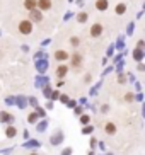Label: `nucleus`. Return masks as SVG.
Listing matches in <instances>:
<instances>
[{
  "instance_id": "f257e3e1",
  "label": "nucleus",
  "mask_w": 145,
  "mask_h": 155,
  "mask_svg": "<svg viewBox=\"0 0 145 155\" xmlns=\"http://www.w3.org/2000/svg\"><path fill=\"white\" fill-rule=\"evenodd\" d=\"M17 29H19V32H21V34L29 36V34L32 32V22L29 21V19H24V21H21V22H19Z\"/></svg>"
},
{
  "instance_id": "f03ea898",
  "label": "nucleus",
  "mask_w": 145,
  "mask_h": 155,
  "mask_svg": "<svg viewBox=\"0 0 145 155\" xmlns=\"http://www.w3.org/2000/svg\"><path fill=\"white\" fill-rule=\"evenodd\" d=\"M63 140H65V133L62 131V130H56L55 135L50 138V145L56 147V145H60V143H63Z\"/></svg>"
},
{
  "instance_id": "7ed1b4c3",
  "label": "nucleus",
  "mask_w": 145,
  "mask_h": 155,
  "mask_svg": "<svg viewBox=\"0 0 145 155\" xmlns=\"http://www.w3.org/2000/svg\"><path fill=\"white\" fill-rule=\"evenodd\" d=\"M34 65H36V70H38V73H39V75H43V73L48 70V67H50V65H48V60H46V58L34 60Z\"/></svg>"
},
{
  "instance_id": "20e7f679",
  "label": "nucleus",
  "mask_w": 145,
  "mask_h": 155,
  "mask_svg": "<svg viewBox=\"0 0 145 155\" xmlns=\"http://www.w3.org/2000/svg\"><path fill=\"white\" fill-rule=\"evenodd\" d=\"M29 21H31V22H41V21H43V12H41L38 7L29 10Z\"/></svg>"
},
{
  "instance_id": "39448f33",
  "label": "nucleus",
  "mask_w": 145,
  "mask_h": 155,
  "mask_svg": "<svg viewBox=\"0 0 145 155\" xmlns=\"http://www.w3.org/2000/svg\"><path fill=\"white\" fill-rule=\"evenodd\" d=\"M53 56H55V60H56V61H60V63H63V61H67V60L70 58L68 51H65V50H56Z\"/></svg>"
},
{
  "instance_id": "423d86ee",
  "label": "nucleus",
  "mask_w": 145,
  "mask_h": 155,
  "mask_svg": "<svg viewBox=\"0 0 145 155\" xmlns=\"http://www.w3.org/2000/svg\"><path fill=\"white\" fill-rule=\"evenodd\" d=\"M104 32V28H103V24H99V22H96V24H92L91 26V36L92 38H99L101 34Z\"/></svg>"
},
{
  "instance_id": "0eeeda50",
  "label": "nucleus",
  "mask_w": 145,
  "mask_h": 155,
  "mask_svg": "<svg viewBox=\"0 0 145 155\" xmlns=\"http://www.w3.org/2000/svg\"><path fill=\"white\" fill-rule=\"evenodd\" d=\"M14 121H15V118H14L10 113H7V111H0V123H7V124H12Z\"/></svg>"
},
{
  "instance_id": "6e6552de",
  "label": "nucleus",
  "mask_w": 145,
  "mask_h": 155,
  "mask_svg": "<svg viewBox=\"0 0 145 155\" xmlns=\"http://www.w3.org/2000/svg\"><path fill=\"white\" fill-rule=\"evenodd\" d=\"M51 5H53V4H51V0H38L36 7L41 10V12H45V10H50L51 9Z\"/></svg>"
},
{
  "instance_id": "1a4fd4ad",
  "label": "nucleus",
  "mask_w": 145,
  "mask_h": 155,
  "mask_svg": "<svg viewBox=\"0 0 145 155\" xmlns=\"http://www.w3.org/2000/svg\"><path fill=\"white\" fill-rule=\"evenodd\" d=\"M96 9L99 12H106L109 9V2L108 0H96Z\"/></svg>"
},
{
  "instance_id": "9d476101",
  "label": "nucleus",
  "mask_w": 145,
  "mask_h": 155,
  "mask_svg": "<svg viewBox=\"0 0 145 155\" xmlns=\"http://www.w3.org/2000/svg\"><path fill=\"white\" fill-rule=\"evenodd\" d=\"M132 55H133V60L140 63V61H143V58H145V51H143V50H140V48H135Z\"/></svg>"
},
{
  "instance_id": "9b49d317",
  "label": "nucleus",
  "mask_w": 145,
  "mask_h": 155,
  "mask_svg": "<svg viewBox=\"0 0 145 155\" xmlns=\"http://www.w3.org/2000/svg\"><path fill=\"white\" fill-rule=\"evenodd\" d=\"M68 70H70V68H68L67 65L60 63V65H58V68H56V77H58V78H63L65 75L68 73Z\"/></svg>"
},
{
  "instance_id": "f8f14e48",
  "label": "nucleus",
  "mask_w": 145,
  "mask_h": 155,
  "mask_svg": "<svg viewBox=\"0 0 145 155\" xmlns=\"http://www.w3.org/2000/svg\"><path fill=\"white\" fill-rule=\"evenodd\" d=\"M15 104H17V107H21V109H26L27 107V97L15 96Z\"/></svg>"
},
{
  "instance_id": "ddd939ff",
  "label": "nucleus",
  "mask_w": 145,
  "mask_h": 155,
  "mask_svg": "<svg viewBox=\"0 0 145 155\" xmlns=\"http://www.w3.org/2000/svg\"><path fill=\"white\" fill-rule=\"evenodd\" d=\"M15 135H17V130H15L14 124H9V126L5 128V137L7 138H15Z\"/></svg>"
},
{
  "instance_id": "4468645a",
  "label": "nucleus",
  "mask_w": 145,
  "mask_h": 155,
  "mask_svg": "<svg viewBox=\"0 0 145 155\" xmlns=\"http://www.w3.org/2000/svg\"><path fill=\"white\" fill-rule=\"evenodd\" d=\"M104 131L108 133V135H116L118 128H116V124H114V123H106L104 124Z\"/></svg>"
},
{
  "instance_id": "2eb2a0df",
  "label": "nucleus",
  "mask_w": 145,
  "mask_h": 155,
  "mask_svg": "<svg viewBox=\"0 0 145 155\" xmlns=\"http://www.w3.org/2000/svg\"><path fill=\"white\" fill-rule=\"evenodd\" d=\"M70 58H72V65L75 67V68H79V67L82 65V55H79V53H73Z\"/></svg>"
},
{
  "instance_id": "dca6fc26",
  "label": "nucleus",
  "mask_w": 145,
  "mask_h": 155,
  "mask_svg": "<svg viewBox=\"0 0 145 155\" xmlns=\"http://www.w3.org/2000/svg\"><path fill=\"white\" fill-rule=\"evenodd\" d=\"M36 5H38V0H24V9L29 12V10L32 9H36Z\"/></svg>"
},
{
  "instance_id": "f3484780",
  "label": "nucleus",
  "mask_w": 145,
  "mask_h": 155,
  "mask_svg": "<svg viewBox=\"0 0 145 155\" xmlns=\"http://www.w3.org/2000/svg\"><path fill=\"white\" fill-rule=\"evenodd\" d=\"M114 12H116V15H123L125 12H126V4H123V2H120L116 7H114Z\"/></svg>"
},
{
  "instance_id": "a211bd4d",
  "label": "nucleus",
  "mask_w": 145,
  "mask_h": 155,
  "mask_svg": "<svg viewBox=\"0 0 145 155\" xmlns=\"http://www.w3.org/2000/svg\"><path fill=\"white\" fill-rule=\"evenodd\" d=\"M38 121H39V116L36 114V111L29 113V116H27V123H29V124H36Z\"/></svg>"
},
{
  "instance_id": "6ab92c4d",
  "label": "nucleus",
  "mask_w": 145,
  "mask_h": 155,
  "mask_svg": "<svg viewBox=\"0 0 145 155\" xmlns=\"http://www.w3.org/2000/svg\"><path fill=\"white\" fill-rule=\"evenodd\" d=\"M75 17H77V22L79 24H86L87 19H89V14H87V12H79Z\"/></svg>"
},
{
  "instance_id": "aec40b11",
  "label": "nucleus",
  "mask_w": 145,
  "mask_h": 155,
  "mask_svg": "<svg viewBox=\"0 0 145 155\" xmlns=\"http://www.w3.org/2000/svg\"><path fill=\"white\" fill-rule=\"evenodd\" d=\"M48 82H50V78H48V77H36L34 85H36V87H45Z\"/></svg>"
},
{
  "instance_id": "412c9836",
  "label": "nucleus",
  "mask_w": 145,
  "mask_h": 155,
  "mask_svg": "<svg viewBox=\"0 0 145 155\" xmlns=\"http://www.w3.org/2000/svg\"><path fill=\"white\" fill-rule=\"evenodd\" d=\"M39 145H41V143L38 140H29V141H26L22 147H24V148H39Z\"/></svg>"
},
{
  "instance_id": "4be33fe9",
  "label": "nucleus",
  "mask_w": 145,
  "mask_h": 155,
  "mask_svg": "<svg viewBox=\"0 0 145 155\" xmlns=\"http://www.w3.org/2000/svg\"><path fill=\"white\" fill-rule=\"evenodd\" d=\"M46 126H48V121H46V119H41V121H38V123H36V131L43 133L46 130Z\"/></svg>"
},
{
  "instance_id": "5701e85b",
  "label": "nucleus",
  "mask_w": 145,
  "mask_h": 155,
  "mask_svg": "<svg viewBox=\"0 0 145 155\" xmlns=\"http://www.w3.org/2000/svg\"><path fill=\"white\" fill-rule=\"evenodd\" d=\"M68 43H70L73 48H77V46L80 45V38H79V36H72L70 39H68Z\"/></svg>"
},
{
  "instance_id": "b1692460",
  "label": "nucleus",
  "mask_w": 145,
  "mask_h": 155,
  "mask_svg": "<svg viewBox=\"0 0 145 155\" xmlns=\"http://www.w3.org/2000/svg\"><path fill=\"white\" fill-rule=\"evenodd\" d=\"M133 32H135V22H128V26H126V36H132Z\"/></svg>"
},
{
  "instance_id": "393cba45",
  "label": "nucleus",
  "mask_w": 145,
  "mask_h": 155,
  "mask_svg": "<svg viewBox=\"0 0 145 155\" xmlns=\"http://www.w3.org/2000/svg\"><path fill=\"white\" fill-rule=\"evenodd\" d=\"M91 123V116H87V114H80V124H89Z\"/></svg>"
},
{
  "instance_id": "a878e982",
  "label": "nucleus",
  "mask_w": 145,
  "mask_h": 155,
  "mask_svg": "<svg viewBox=\"0 0 145 155\" xmlns=\"http://www.w3.org/2000/svg\"><path fill=\"white\" fill-rule=\"evenodd\" d=\"M92 131H94V126H92V124H86V126L82 128V133H84V135H91Z\"/></svg>"
},
{
  "instance_id": "bb28decb",
  "label": "nucleus",
  "mask_w": 145,
  "mask_h": 155,
  "mask_svg": "<svg viewBox=\"0 0 145 155\" xmlns=\"http://www.w3.org/2000/svg\"><path fill=\"white\" fill-rule=\"evenodd\" d=\"M116 50L118 51H123L125 50V43H123V36L118 38V41H116Z\"/></svg>"
},
{
  "instance_id": "cd10ccee",
  "label": "nucleus",
  "mask_w": 145,
  "mask_h": 155,
  "mask_svg": "<svg viewBox=\"0 0 145 155\" xmlns=\"http://www.w3.org/2000/svg\"><path fill=\"white\" fill-rule=\"evenodd\" d=\"M34 111H36V114L39 116V118H46V109H43V107H34Z\"/></svg>"
},
{
  "instance_id": "c85d7f7f",
  "label": "nucleus",
  "mask_w": 145,
  "mask_h": 155,
  "mask_svg": "<svg viewBox=\"0 0 145 155\" xmlns=\"http://www.w3.org/2000/svg\"><path fill=\"white\" fill-rule=\"evenodd\" d=\"M51 91H53V89L50 87V84H46V85L43 87V94H45V97H48V99H50V94H51Z\"/></svg>"
},
{
  "instance_id": "c756f323",
  "label": "nucleus",
  "mask_w": 145,
  "mask_h": 155,
  "mask_svg": "<svg viewBox=\"0 0 145 155\" xmlns=\"http://www.w3.org/2000/svg\"><path fill=\"white\" fill-rule=\"evenodd\" d=\"M125 101H126V102H133V101H135V94H133V92H126V94H125Z\"/></svg>"
},
{
  "instance_id": "7c9ffc66",
  "label": "nucleus",
  "mask_w": 145,
  "mask_h": 155,
  "mask_svg": "<svg viewBox=\"0 0 145 155\" xmlns=\"http://www.w3.org/2000/svg\"><path fill=\"white\" fill-rule=\"evenodd\" d=\"M27 104H31L32 107H38V99L36 97H27Z\"/></svg>"
},
{
  "instance_id": "2f4dec72",
  "label": "nucleus",
  "mask_w": 145,
  "mask_h": 155,
  "mask_svg": "<svg viewBox=\"0 0 145 155\" xmlns=\"http://www.w3.org/2000/svg\"><path fill=\"white\" fill-rule=\"evenodd\" d=\"M5 104H7V106H14V104H15V97H12V96L5 97Z\"/></svg>"
},
{
  "instance_id": "473e14b6",
  "label": "nucleus",
  "mask_w": 145,
  "mask_h": 155,
  "mask_svg": "<svg viewBox=\"0 0 145 155\" xmlns=\"http://www.w3.org/2000/svg\"><path fill=\"white\" fill-rule=\"evenodd\" d=\"M58 101L62 102V104H67V102H68V96H67V94H60Z\"/></svg>"
},
{
  "instance_id": "72a5a7b5",
  "label": "nucleus",
  "mask_w": 145,
  "mask_h": 155,
  "mask_svg": "<svg viewBox=\"0 0 145 155\" xmlns=\"http://www.w3.org/2000/svg\"><path fill=\"white\" fill-rule=\"evenodd\" d=\"M50 101H56V99H58V97H60V92L58 91H51V94H50Z\"/></svg>"
},
{
  "instance_id": "f704fd0d",
  "label": "nucleus",
  "mask_w": 145,
  "mask_h": 155,
  "mask_svg": "<svg viewBox=\"0 0 145 155\" xmlns=\"http://www.w3.org/2000/svg\"><path fill=\"white\" fill-rule=\"evenodd\" d=\"M72 153H73V150L70 147H67V148H63V150L60 152V155H72Z\"/></svg>"
},
{
  "instance_id": "c9c22d12",
  "label": "nucleus",
  "mask_w": 145,
  "mask_h": 155,
  "mask_svg": "<svg viewBox=\"0 0 145 155\" xmlns=\"http://www.w3.org/2000/svg\"><path fill=\"white\" fill-rule=\"evenodd\" d=\"M82 111H84L82 109V106H75V107H73V114H75V116H80Z\"/></svg>"
},
{
  "instance_id": "e433bc0d",
  "label": "nucleus",
  "mask_w": 145,
  "mask_h": 155,
  "mask_svg": "<svg viewBox=\"0 0 145 155\" xmlns=\"http://www.w3.org/2000/svg\"><path fill=\"white\" fill-rule=\"evenodd\" d=\"M41 58H46L45 51H36V55H34V60H41Z\"/></svg>"
},
{
  "instance_id": "4c0bfd02",
  "label": "nucleus",
  "mask_w": 145,
  "mask_h": 155,
  "mask_svg": "<svg viewBox=\"0 0 145 155\" xmlns=\"http://www.w3.org/2000/svg\"><path fill=\"white\" fill-rule=\"evenodd\" d=\"M137 48H140V50H143V48H145V41H143V39H138V41H137Z\"/></svg>"
},
{
  "instance_id": "58836bf2",
  "label": "nucleus",
  "mask_w": 145,
  "mask_h": 155,
  "mask_svg": "<svg viewBox=\"0 0 145 155\" xmlns=\"http://www.w3.org/2000/svg\"><path fill=\"white\" fill-rule=\"evenodd\" d=\"M101 113H103V114L109 113V106L108 104H103V106H101Z\"/></svg>"
},
{
  "instance_id": "ea45409f",
  "label": "nucleus",
  "mask_w": 145,
  "mask_h": 155,
  "mask_svg": "<svg viewBox=\"0 0 145 155\" xmlns=\"http://www.w3.org/2000/svg\"><path fill=\"white\" fill-rule=\"evenodd\" d=\"M45 109H46V111H51V109H53V101H48V102H46Z\"/></svg>"
},
{
  "instance_id": "a19ab883",
  "label": "nucleus",
  "mask_w": 145,
  "mask_h": 155,
  "mask_svg": "<svg viewBox=\"0 0 145 155\" xmlns=\"http://www.w3.org/2000/svg\"><path fill=\"white\" fill-rule=\"evenodd\" d=\"M73 17V12H70V10H68L67 14L63 15V21H68V19H72Z\"/></svg>"
},
{
  "instance_id": "79ce46f5",
  "label": "nucleus",
  "mask_w": 145,
  "mask_h": 155,
  "mask_svg": "<svg viewBox=\"0 0 145 155\" xmlns=\"http://www.w3.org/2000/svg\"><path fill=\"white\" fill-rule=\"evenodd\" d=\"M113 53H114V46H109L108 51H106V56H111Z\"/></svg>"
},
{
  "instance_id": "37998d69",
  "label": "nucleus",
  "mask_w": 145,
  "mask_h": 155,
  "mask_svg": "<svg viewBox=\"0 0 145 155\" xmlns=\"http://www.w3.org/2000/svg\"><path fill=\"white\" fill-rule=\"evenodd\" d=\"M84 82H86V84H89V82H92V75H91V73H87L86 77H84Z\"/></svg>"
},
{
  "instance_id": "c03bdc74",
  "label": "nucleus",
  "mask_w": 145,
  "mask_h": 155,
  "mask_svg": "<svg viewBox=\"0 0 145 155\" xmlns=\"http://www.w3.org/2000/svg\"><path fill=\"white\" fill-rule=\"evenodd\" d=\"M137 70H138V72H145V65L140 61V63L137 65Z\"/></svg>"
},
{
  "instance_id": "a18cd8bd",
  "label": "nucleus",
  "mask_w": 145,
  "mask_h": 155,
  "mask_svg": "<svg viewBox=\"0 0 145 155\" xmlns=\"http://www.w3.org/2000/svg\"><path fill=\"white\" fill-rule=\"evenodd\" d=\"M125 80H126V78H125V75H123V73H120V75H118V82L123 85V84H125Z\"/></svg>"
},
{
  "instance_id": "49530a36",
  "label": "nucleus",
  "mask_w": 145,
  "mask_h": 155,
  "mask_svg": "<svg viewBox=\"0 0 145 155\" xmlns=\"http://www.w3.org/2000/svg\"><path fill=\"white\" fill-rule=\"evenodd\" d=\"M135 101H138V102H142V101H143V94H142V92H138V94L135 96Z\"/></svg>"
},
{
  "instance_id": "de8ad7c7",
  "label": "nucleus",
  "mask_w": 145,
  "mask_h": 155,
  "mask_svg": "<svg viewBox=\"0 0 145 155\" xmlns=\"http://www.w3.org/2000/svg\"><path fill=\"white\" fill-rule=\"evenodd\" d=\"M43 46H48V45H51V38H46V39H43V43H41Z\"/></svg>"
},
{
  "instance_id": "09e8293b",
  "label": "nucleus",
  "mask_w": 145,
  "mask_h": 155,
  "mask_svg": "<svg viewBox=\"0 0 145 155\" xmlns=\"http://www.w3.org/2000/svg\"><path fill=\"white\" fill-rule=\"evenodd\" d=\"M67 106H68V107H75V106H77V104H75V101H73V99H68Z\"/></svg>"
},
{
  "instance_id": "8fccbe9b",
  "label": "nucleus",
  "mask_w": 145,
  "mask_h": 155,
  "mask_svg": "<svg viewBox=\"0 0 145 155\" xmlns=\"http://www.w3.org/2000/svg\"><path fill=\"white\" fill-rule=\"evenodd\" d=\"M0 152H2L4 155H9L10 152H12V147H9V148H4V150H0Z\"/></svg>"
},
{
  "instance_id": "3c124183",
  "label": "nucleus",
  "mask_w": 145,
  "mask_h": 155,
  "mask_svg": "<svg viewBox=\"0 0 145 155\" xmlns=\"http://www.w3.org/2000/svg\"><path fill=\"white\" fill-rule=\"evenodd\" d=\"M89 143H91V148L97 147V140H96V138H91V141H89Z\"/></svg>"
},
{
  "instance_id": "603ef678",
  "label": "nucleus",
  "mask_w": 145,
  "mask_h": 155,
  "mask_svg": "<svg viewBox=\"0 0 145 155\" xmlns=\"http://www.w3.org/2000/svg\"><path fill=\"white\" fill-rule=\"evenodd\" d=\"M63 85H65V80H63V78H60L58 82H56V87L60 89V87H63Z\"/></svg>"
},
{
  "instance_id": "864d4df0",
  "label": "nucleus",
  "mask_w": 145,
  "mask_h": 155,
  "mask_svg": "<svg viewBox=\"0 0 145 155\" xmlns=\"http://www.w3.org/2000/svg\"><path fill=\"white\" fill-rule=\"evenodd\" d=\"M121 60H123V53H118L116 58H114V61H121Z\"/></svg>"
},
{
  "instance_id": "5fc2aeb1",
  "label": "nucleus",
  "mask_w": 145,
  "mask_h": 155,
  "mask_svg": "<svg viewBox=\"0 0 145 155\" xmlns=\"http://www.w3.org/2000/svg\"><path fill=\"white\" fill-rule=\"evenodd\" d=\"M111 70H113V67H108V68H106L104 72H103V77H104V75H108V73L111 72Z\"/></svg>"
},
{
  "instance_id": "6e6d98bb",
  "label": "nucleus",
  "mask_w": 145,
  "mask_h": 155,
  "mask_svg": "<svg viewBox=\"0 0 145 155\" xmlns=\"http://www.w3.org/2000/svg\"><path fill=\"white\" fill-rule=\"evenodd\" d=\"M21 50H22L24 53H27V51H29V46H27V45H22V46H21Z\"/></svg>"
},
{
  "instance_id": "4d7b16f0",
  "label": "nucleus",
  "mask_w": 145,
  "mask_h": 155,
  "mask_svg": "<svg viewBox=\"0 0 145 155\" xmlns=\"http://www.w3.org/2000/svg\"><path fill=\"white\" fill-rule=\"evenodd\" d=\"M135 89H137V91H138V92L142 91V85H140V82H135Z\"/></svg>"
},
{
  "instance_id": "13d9d810",
  "label": "nucleus",
  "mask_w": 145,
  "mask_h": 155,
  "mask_svg": "<svg viewBox=\"0 0 145 155\" xmlns=\"http://www.w3.org/2000/svg\"><path fill=\"white\" fill-rule=\"evenodd\" d=\"M128 78H130V82H135V75L133 73H128Z\"/></svg>"
},
{
  "instance_id": "bf43d9fd",
  "label": "nucleus",
  "mask_w": 145,
  "mask_h": 155,
  "mask_svg": "<svg viewBox=\"0 0 145 155\" xmlns=\"http://www.w3.org/2000/svg\"><path fill=\"white\" fill-rule=\"evenodd\" d=\"M84 4H86L84 0H77V5H79V7H84Z\"/></svg>"
},
{
  "instance_id": "052dcab7",
  "label": "nucleus",
  "mask_w": 145,
  "mask_h": 155,
  "mask_svg": "<svg viewBox=\"0 0 145 155\" xmlns=\"http://www.w3.org/2000/svg\"><path fill=\"white\" fill-rule=\"evenodd\" d=\"M22 135H24V138H29V131H27V130H24Z\"/></svg>"
},
{
  "instance_id": "680f3d73",
  "label": "nucleus",
  "mask_w": 145,
  "mask_h": 155,
  "mask_svg": "<svg viewBox=\"0 0 145 155\" xmlns=\"http://www.w3.org/2000/svg\"><path fill=\"white\" fill-rule=\"evenodd\" d=\"M29 155H39V153H38V152L34 150V152H31V153H29Z\"/></svg>"
},
{
  "instance_id": "e2e57ef3",
  "label": "nucleus",
  "mask_w": 145,
  "mask_h": 155,
  "mask_svg": "<svg viewBox=\"0 0 145 155\" xmlns=\"http://www.w3.org/2000/svg\"><path fill=\"white\" fill-rule=\"evenodd\" d=\"M89 155H96V153H94V150H91V152H89Z\"/></svg>"
},
{
  "instance_id": "0e129e2a",
  "label": "nucleus",
  "mask_w": 145,
  "mask_h": 155,
  "mask_svg": "<svg viewBox=\"0 0 145 155\" xmlns=\"http://www.w3.org/2000/svg\"><path fill=\"white\" fill-rule=\"evenodd\" d=\"M68 2H73V0H68Z\"/></svg>"
},
{
  "instance_id": "69168bd1",
  "label": "nucleus",
  "mask_w": 145,
  "mask_h": 155,
  "mask_svg": "<svg viewBox=\"0 0 145 155\" xmlns=\"http://www.w3.org/2000/svg\"><path fill=\"white\" fill-rule=\"evenodd\" d=\"M0 34H2V32H0Z\"/></svg>"
}]
</instances>
